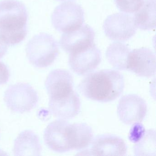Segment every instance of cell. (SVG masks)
Wrapping results in <instances>:
<instances>
[{"label": "cell", "instance_id": "obj_1", "mask_svg": "<svg viewBox=\"0 0 156 156\" xmlns=\"http://www.w3.org/2000/svg\"><path fill=\"white\" fill-rule=\"evenodd\" d=\"M125 87L123 75L116 70L104 69L87 74L78 88L83 95L91 100L110 102L119 97Z\"/></svg>", "mask_w": 156, "mask_h": 156}, {"label": "cell", "instance_id": "obj_2", "mask_svg": "<svg viewBox=\"0 0 156 156\" xmlns=\"http://www.w3.org/2000/svg\"><path fill=\"white\" fill-rule=\"evenodd\" d=\"M28 20V12L22 2L17 0L0 2V35L8 45H17L25 39Z\"/></svg>", "mask_w": 156, "mask_h": 156}, {"label": "cell", "instance_id": "obj_3", "mask_svg": "<svg viewBox=\"0 0 156 156\" xmlns=\"http://www.w3.org/2000/svg\"><path fill=\"white\" fill-rule=\"evenodd\" d=\"M26 52L31 64L38 68H44L52 64L56 60L59 46L52 35L41 33L29 41Z\"/></svg>", "mask_w": 156, "mask_h": 156}, {"label": "cell", "instance_id": "obj_4", "mask_svg": "<svg viewBox=\"0 0 156 156\" xmlns=\"http://www.w3.org/2000/svg\"><path fill=\"white\" fill-rule=\"evenodd\" d=\"M39 99L37 92L27 83L11 85L4 93L6 105L12 111L16 113L30 112L36 106Z\"/></svg>", "mask_w": 156, "mask_h": 156}, {"label": "cell", "instance_id": "obj_5", "mask_svg": "<svg viewBox=\"0 0 156 156\" xmlns=\"http://www.w3.org/2000/svg\"><path fill=\"white\" fill-rule=\"evenodd\" d=\"M83 10L72 2H63L56 7L51 16L53 26L60 32H68L78 29L84 22Z\"/></svg>", "mask_w": 156, "mask_h": 156}, {"label": "cell", "instance_id": "obj_6", "mask_svg": "<svg viewBox=\"0 0 156 156\" xmlns=\"http://www.w3.org/2000/svg\"><path fill=\"white\" fill-rule=\"evenodd\" d=\"M101 62V53L94 43L86 45L70 53L69 65L79 76H84L94 70Z\"/></svg>", "mask_w": 156, "mask_h": 156}, {"label": "cell", "instance_id": "obj_7", "mask_svg": "<svg viewBox=\"0 0 156 156\" xmlns=\"http://www.w3.org/2000/svg\"><path fill=\"white\" fill-rule=\"evenodd\" d=\"M106 35L110 40L125 41L136 34L137 27L134 18L125 13H117L108 16L103 24Z\"/></svg>", "mask_w": 156, "mask_h": 156}, {"label": "cell", "instance_id": "obj_8", "mask_svg": "<svg viewBox=\"0 0 156 156\" xmlns=\"http://www.w3.org/2000/svg\"><path fill=\"white\" fill-rule=\"evenodd\" d=\"M147 112V103L137 95H126L119 99L117 106L118 115L126 125L140 124L144 120Z\"/></svg>", "mask_w": 156, "mask_h": 156}, {"label": "cell", "instance_id": "obj_9", "mask_svg": "<svg viewBox=\"0 0 156 156\" xmlns=\"http://www.w3.org/2000/svg\"><path fill=\"white\" fill-rule=\"evenodd\" d=\"M73 86V75L63 69L53 70L45 81L49 100H57L68 96L74 91Z\"/></svg>", "mask_w": 156, "mask_h": 156}, {"label": "cell", "instance_id": "obj_10", "mask_svg": "<svg viewBox=\"0 0 156 156\" xmlns=\"http://www.w3.org/2000/svg\"><path fill=\"white\" fill-rule=\"evenodd\" d=\"M126 70L141 77H150L156 73V55L147 48L130 51L128 57Z\"/></svg>", "mask_w": 156, "mask_h": 156}, {"label": "cell", "instance_id": "obj_11", "mask_svg": "<svg viewBox=\"0 0 156 156\" xmlns=\"http://www.w3.org/2000/svg\"><path fill=\"white\" fill-rule=\"evenodd\" d=\"M68 121L59 119L48 125L44 133V139L46 146L55 152H65L71 151L69 142Z\"/></svg>", "mask_w": 156, "mask_h": 156}, {"label": "cell", "instance_id": "obj_12", "mask_svg": "<svg viewBox=\"0 0 156 156\" xmlns=\"http://www.w3.org/2000/svg\"><path fill=\"white\" fill-rule=\"evenodd\" d=\"M90 152L95 156H126L127 147L121 138L110 134L98 135L93 139Z\"/></svg>", "mask_w": 156, "mask_h": 156}, {"label": "cell", "instance_id": "obj_13", "mask_svg": "<svg viewBox=\"0 0 156 156\" xmlns=\"http://www.w3.org/2000/svg\"><path fill=\"white\" fill-rule=\"evenodd\" d=\"M94 30L89 25L85 24L76 30L64 33L61 37L60 44L64 51L71 53L94 43Z\"/></svg>", "mask_w": 156, "mask_h": 156}, {"label": "cell", "instance_id": "obj_14", "mask_svg": "<svg viewBox=\"0 0 156 156\" xmlns=\"http://www.w3.org/2000/svg\"><path fill=\"white\" fill-rule=\"evenodd\" d=\"M81 102L78 94L74 91L69 96L58 100H49L50 113L59 119H71L79 114Z\"/></svg>", "mask_w": 156, "mask_h": 156}, {"label": "cell", "instance_id": "obj_15", "mask_svg": "<svg viewBox=\"0 0 156 156\" xmlns=\"http://www.w3.org/2000/svg\"><path fill=\"white\" fill-rule=\"evenodd\" d=\"M41 151L40 138L32 130L21 132L14 141L13 152L15 156H41Z\"/></svg>", "mask_w": 156, "mask_h": 156}, {"label": "cell", "instance_id": "obj_16", "mask_svg": "<svg viewBox=\"0 0 156 156\" xmlns=\"http://www.w3.org/2000/svg\"><path fill=\"white\" fill-rule=\"evenodd\" d=\"M68 133L71 150L86 149L94 139L92 128L86 123L69 124Z\"/></svg>", "mask_w": 156, "mask_h": 156}, {"label": "cell", "instance_id": "obj_17", "mask_svg": "<svg viewBox=\"0 0 156 156\" xmlns=\"http://www.w3.org/2000/svg\"><path fill=\"white\" fill-rule=\"evenodd\" d=\"M156 4V0H144L133 17L137 28L143 30L155 29Z\"/></svg>", "mask_w": 156, "mask_h": 156}, {"label": "cell", "instance_id": "obj_18", "mask_svg": "<svg viewBox=\"0 0 156 156\" xmlns=\"http://www.w3.org/2000/svg\"><path fill=\"white\" fill-rule=\"evenodd\" d=\"M130 49L126 44L115 42L110 44L106 52L109 63L115 69L120 71L126 70L128 57Z\"/></svg>", "mask_w": 156, "mask_h": 156}, {"label": "cell", "instance_id": "obj_19", "mask_svg": "<svg viewBox=\"0 0 156 156\" xmlns=\"http://www.w3.org/2000/svg\"><path fill=\"white\" fill-rule=\"evenodd\" d=\"M156 136L155 131L152 129L145 132L139 141L134 147L135 155L136 156L150 155L156 156Z\"/></svg>", "mask_w": 156, "mask_h": 156}, {"label": "cell", "instance_id": "obj_20", "mask_svg": "<svg viewBox=\"0 0 156 156\" xmlns=\"http://www.w3.org/2000/svg\"><path fill=\"white\" fill-rule=\"evenodd\" d=\"M118 9L122 12L133 13L141 6L144 0H115Z\"/></svg>", "mask_w": 156, "mask_h": 156}, {"label": "cell", "instance_id": "obj_21", "mask_svg": "<svg viewBox=\"0 0 156 156\" xmlns=\"http://www.w3.org/2000/svg\"><path fill=\"white\" fill-rule=\"evenodd\" d=\"M10 76L9 70L7 66L0 62V85L6 83Z\"/></svg>", "mask_w": 156, "mask_h": 156}, {"label": "cell", "instance_id": "obj_22", "mask_svg": "<svg viewBox=\"0 0 156 156\" xmlns=\"http://www.w3.org/2000/svg\"><path fill=\"white\" fill-rule=\"evenodd\" d=\"M8 44L0 35V59L5 55L8 51Z\"/></svg>", "mask_w": 156, "mask_h": 156}, {"label": "cell", "instance_id": "obj_23", "mask_svg": "<svg viewBox=\"0 0 156 156\" xmlns=\"http://www.w3.org/2000/svg\"><path fill=\"white\" fill-rule=\"evenodd\" d=\"M58 1H72V0H57Z\"/></svg>", "mask_w": 156, "mask_h": 156}]
</instances>
